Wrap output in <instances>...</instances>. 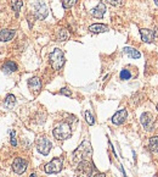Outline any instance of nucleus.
Returning <instances> with one entry per match:
<instances>
[{
	"mask_svg": "<svg viewBox=\"0 0 158 177\" xmlns=\"http://www.w3.org/2000/svg\"><path fill=\"white\" fill-rule=\"evenodd\" d=\"M93 156V147L89 141H84L73 153H72V161L80 162L83 160H90Z\"/></svg>",
	"mask_w": 158,
	"mask_h": 177,
	"instance_id": "nucleus-1",
	"label": "nucleus"
},
{
	"mask_svg": "<svg viewBox=\"0 0 158 177\" xmlns=\"http://www.w3.org/2000/svg\"><path fill=\"white\" fill-rule=\"evenodd\" d=\"M49 61H50V65L52 66L54 70H61L62 66L64 65V61H66L63 51L59 48L54 49L52 53H50V55H49Z\"/></svg>",
	"mask_w": 158,
	"mask_h": 177,
	"instance_id": "nucleus-2",
	"label": "nucleus"
},
{
	"mask_svg": "<svg viewBox=\"0 0 158 177\" xmlns=\"http://www.w3.org/2000/svg\"><path fill=\"white\" fill-rule=\"evenodd\" d=\"M52 134L56 139L59 141H66L68 138H71L72 136V130H71V126L67 123V122H61L59 123L54 131H52Z\"/></svg>",
	"mask_w": 158,
	"mask_h": 177,
	"instance_id": "nucleus-3",
	"label": "nucleus"
},
{
	"mask_svg": "<svg viewBox=\"0 0 158 177\" xmlns=\"http://www.w3.org/2000/svg\"><path fill=\"white\" fill-rule=\"evenodd\" d=\"M94 166L89 160H83L80 162H78L77 166V175L78 177H90L93 174Z\"/></svg>",
	"mask_w": 158,
	"mask_h": 177,
	"instance_id": "nucleus-4",
	"label": "nucleus"
},
{
	"mask_svg": "<svg viewBox=\"0 0 158 177\" xmlns=\"http://www.w3.org/2000/svg\"><path fill=\"white\" fill-rule=\"evenodd\" d=\"M63 167V160L62 158H55L50 162H48L44 166V171L46 174H59Z\"/></svg>",
	"mask_w": 158,
	"mask_h": 177,
	"instance_id": "nucleus-5",
	"label": "nucleus"
},
{
	"mask_svg": "<svg viewBox=\"0 0 158 177\" xmlns=\"http://www.w3.org/2000/svg\"><path fill=\"white\" fill-rule=\"evenodd\" d=\"M51 148H52V144H51V142L49 141L46 137H40L36 141V149L43 155H48L50 153Z\"/></svg>",
	"mask_w": 158,
	"mask_h": 177,
	"instance_id": "nucleus-6",
	"label": "nucleus"
},
{
	"mask_svg": "<svg viewBox=\"0 0 158 177\" xmlns=\"http://www.w3.org/2000/svg\"><path fill=\"white\" fill-rule=\"evenodd\" d=\"M49 14L48 6L43 2V1H36L34 4V16L38 20H44Z\"/></svg>",
	"mask_w": 158,
	"mask_h": 177,
	"instance_id": "nucleus-7",
	"label": "nucleus"
},
{
	"mask_svg": "<svg viewBox=\"0 0 158 177\" xmlns=\"http://www.w3.org/2000/svg\"><path fill=\"white\" fill-rule=\"evenodd\" d=\"M27 166H28V162L23 158H16L12 162V170L17 175H22L27 170Z\"/></svg>",
	"mask_w": 158,
	"mask_h": 177,
	"instance_id": "nucleus-8",
	"label": "nucleus"
},
{
	"mask_svg": "<svg viewBox=\"0 0 158 177\" xmlns=\"http://www.w3.org/2000/svg\"><path fill=\"white\" fill-rule=\"evenodd\" d=\"M153 121H155V117L151 112H144L141 115V118H140V122L142 125V127L146 130V131H151L152 127H153Z\"/></svg>",
	"mask_w": 158,
	"mask_h": 177,
	"instance_id": "nucleus-9",
	"label": "nucleus"
},
{
	"mask_svg": "<svg viewBox=\"0 0 158 177\" xmlns=\"http://www.w3.org/2000/svg\"><path fill=\"white\" fill-rule=\"evenodd\" d=\"M126 116H128L126 110L125 109H122V110L117 111V112L112 116V122H113L114 125H122V123H124Z\"/></svg>",
	"mask_w": 158,
	"mask_h": 177,
	"instance_id": "nucleus-10",
	"label": "nucleus"
},
{
	"mask_svg": "<svg viewBox=\"0 0 158 177\" xmlns=\"http://www.w3.org/2000/svg\"><path fill=\"white\" fill-rule=\"evenodd\" d=\"M140 34H141V38L145 43H152L155 39V31L148 30V28H141Z\"/></svg>",
	"mask_w": 158,
	"mask_h": 177,
	"instance_id": "nucleus-11",
	"label": "nucleus"
},
{
	"mask_svg": "<svg viewBox=\"0 0 158 177\" xmlns=\"http://www.w3.org/2000/svg\"><path fill=\"white\" fill-rule=\"evenodd\" d=\"M105 12H106V5L103 2H101V1L97 4L96 7H94L91 10V15L94 16L95 18H102L103 15H105Z\"/></svg>",
	"mask_w": 158,
	"mask_h": 177,
	"instance_id": "nucleus-12",
	"label": "nucleus"
},
{
	"mask_svg": "<svg viewBox=\"0 0 158 177\" xmlns=\"http://www.w3.org/2000/svg\"><path fill=\"white\" fill-rule=\"evenodd\" d=\"M28 87L32 92L34 93H38L40 89H41V82L38 77H32L31 79L28 81Z\"/></svg>",
	"mask_w": 158,
	"mask_h": 177,
	"instance_id": "nucleus-13",
	"label": "nucleus"
},
{
	"mask_svg": "<svg viewBox=\"0 0 158 177\" xmlns=\"http://www.w3.org/2000/svg\"><path fill=\"white\" fill-rule=\"evenodd\" d=\"M89 31H90L91 33H95V34H97V33H103V32H107V31H108V26L102 25V23H95V25H91V26L89 27Z\"/></svg>",
	"mask_w": 158,
	"mask_h": 177,
	"instance_id": "nucleus-14",
	"label": "nucleus"
},
{
	"mask_svg": "<svg viewBox=\"0 0 158 177\" xmlns=\"http://www.w3.org/2000/svg\"><path fill=\"white\" fill-rule=\"evenodd\" d=\"M15 33H16L15 30H2L0 32V40L1 42H9L13 38Z\"/></svg>",
	"mask_w": 158,
	"mask_h": 177,
	"instance_id": "nucleus-15",
	"label": "nucleus"
},
{
	"mask_svg": "<svg viewBox=\"0 0 158 177\" xmlns=\"http://www.w3.org/2000/svg\"><path fill=\"white\" fill-rule=\"evenodd\" d=\"M1 71H2L4 73H6V74L12 73V72L17 71V65H16L13 61H7V62H5V64L1 66Z\"/></svg>",
	"mask_w": 158,
	"mask_h": 177,
	"instance_id": "nucleus-16",
	"label": "nucleus"
},
{
	"mask_svg": "<svg viewBox=\"0 0 158 177\" xmlns=\"http://www.w3.org/2000/svg\"><path fill=\"white\" fill-rule=\"evenodd\" d=\"M123 51L125 53V54L128 55V56H129V58H131V59H140V58H141V54H140V51H139V50H136L135 48L125 46V48L123 49Z\"/></svg>",
	"mask_w": 158,
	"mask_h": 177,
	"instance_id": "nucleus-17",
	"label": "nucleus"
},
{
	"mask_svg": "<svg viewBox=\"0 0 158 177\" xmlns=\"http://www.w3.org/2000/svg\"><path fill=\"white\" fill-rule=\"evenodd\" d=\"M15 104H16V98H15V95L9 94V95L6 97L5 102H4V106H5L6 109H12Z\"/></svg>",
	"mask_w": 158,
	"mask_h": 177,
	"instance_id": "nucleus-18",
	"label": "nucleus"
},
{
	"mask_svg": "<svg viewBox=\"0 0 158 177\" xmlns=\"http://www.w3.org/2000/svg\"><path fill=\"white\" fill-rule=\"evenodd\" d=\"M148 145H150V149L155 153L158 151V136H153L150 138L148 141Z\"/></svg>",
	"mask_w": 158,
	"mask_h": 177,
	"instance_id": "nucleus-19",
	"label": "nucleus"
},
{
	"mask_svg": "<svg viewBox=\"0 0 158 177\" xmlns=\"http://www.w3.org/2000/svg\"><path fill=\"white\" fill-rule=\"evenodd\" d=\"M11 5H12V9H13L16 16H18V12H20V10L23 5V1L22 0H11Z\"/></svg>",
	"mask_w": 158,
	"mask_h": 177,
	"instance_id": "nucleus-20",
	"label": "nucleus"
},
{
	"mask_svg": "<svg viewBox=\"0 0 158 177\" xmlns=\"http://www.w3.org/2000/svg\"><path fill=\"white\" fill-rule=\"evenodd\" d=\"M68 38H69V33H68L67 30L61 28V30L57 32V40H59V42H64V40H67Z\"/></svg>",
	"mask_w": 158,
	"mask_h": 177,
	"instance_id": "nucleus-21",
	"label": "nucleus"
},
{
	"mask_svg": "<svg viewBox=\"0 0 158 177\" xmlns=\"http://www.w3.org/2000/svg\"><path fill=\"white\" fill-rule=\"evenodd\" d=\"M77 1H78V0H62V6L64 9H71L72 6L75 5Z\"/></svg>",
	"mask_w": 158,
	"mask_h": 177,
	"instance_id": "nucleus-22",
	"label": "nucleus"
},
{
	"mask_svg": "<svg viewBox=\"0 0 158 177\" xmlns=\"http://www.w3.org/2000/svg\"><path fill=\"white\" fill-rule=\"evenodd\" d=\"M119 77H121V79H123V81H128V79H130L131 73L128 70H122L121 73H119Z\"/></svg>",
	"mask_w": 158,
	"mask_h": 177,
	"instance_id": "nucleus-23",
	"label": "nucleus"
},
{
	"mask_svg": "<svg viewBox=\"0 0 158 177\" xmlns=\"http://www.w3.org/2000/svg\"><path fill=\"white\" fill-rule=\"evenodd\" d=\"M102 1H105V2L112 5V6H121V5H123V0H102Z\"/></svg>",
	"mask_w": 158,
	"mask_h": 177,
	"instance_id": "nucleus-24",
	"label": "nucleus"
},
{
	"mask_svg": "<svg viewBox=\"0 0 158 177\" xmlns=\"http://www.w3.org/2000/svg\"><path fill=\"white\" fill-rule=\"evenodd\" d=\"M85 120H86V122L89 125H94L95 123V120L93 117V115L90 114V111H85Z\"/></svg>",
	"mask_w": 158,
	"mask_h": 177,
	"instance_id": "nucleus-25",
	"label": "nucleus"
},
{
	"mask_svg": "<svg viewBox=\"0 0 158 177\" xmlns=\"http://www.w3.org/2000/svg\"><path fill=\"white\" fill-rule=\"evenodd\" d=\"M15 131H11L10 132V143H11V145L12 147H16L17 145V141H16V138H15Z\"/></svg>",
	"mask_w": 158,
	"mask_h": 177,
	"instance_id": "nucleus-26",
	"label": "nucleus"
},
{
	"mask_svg": "<svg viewBox=\"0 0 158 177\" xmlns=\"http://www.w3.org/2000/svg\"><path fill=\"white\" fill-rule=\"evenodd\" d=\"M60 94L66 95V97H71V95H72V92H71L68 88H62V89L60 90Z\"/></svg>",
	"mask_w": 158,
	"mask_h": 177,
	"instance_id": "nucleus-27",
	"label": "nucleus"
},
{
	"mask_svg": "<svg viewBox=\"0 0 158 177\" xmlns=\"http://www.w3.org/2000/svg\"><path fill=\"white\" fill-rule=\"evenodd\" d=\"M95 177H106L105 174H97V175H95Z\"/></svg>",
	"mask_w": 158,
	"mask_h": 177,
	"instance_id": "nucleus-28",
	"label": "nucleus"
},
{
	"mask_svg": "<svg viewBox=\"0 0 158 177\" xmlns=\"http://www.w3.org/2000/svg\"><path fill=\"white\" fill-rule=\"evenodd\" d=\"M29 177H36V175H35V174H32V175H31Z\"/></svg>",
	"mask_w": 158,
	"mask_h": 177,
	"instance_id": "nucleus-29",
	"label": "nucleus"
},
{
	"mask_svg": "<svg viewBox=\"0 0 158 177\" xmlns=\"http://www.w3.org/2000/svg\"><path fill=\"white\" fill-rule=\"evenodd\" d=\"M155 4H156V5L158 6V0H155Z\"/></svg>",
	"mask_w": 158,
	"mask_h": 177,
	"instance_id": "nucleus-30",
	"label": "nucleus"
},
{
	"mask_svg": "<svg viewBox=\"0 0 158 177\" xmlns=\"http://www.w3.org/2000/svg\"><path fill=\"white\" fill-rule=\"evenodd\" d=\"M157 111H158V103H157Z\"/></svg>",
	"mask_w": 158,
	"mask_h": 177,
	"instance_id": "nucleus-31",
	"label": "nucleus"
}]
</instances>
